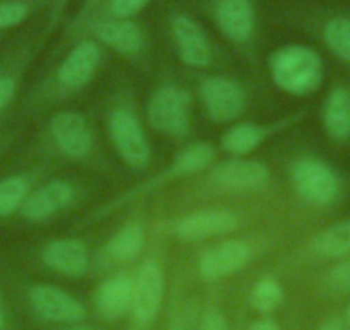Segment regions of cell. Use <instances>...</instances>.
I'll return each mask as SVG.
<instances>
[{
    "label": "cell",
    "mask_w": 350,
    "mask_h": 330,
    "mask_svg": "<svg viewBox=\"0 0 350 330\" xmlns=\"http://www.w3.org/2000/svg\"><path fill=\"white\" fill-rule=\"evenodd\" d=\"M271 74L282 90L292 95L314 92L323 79V64L316 52L306 47H287L271 59Z\"/></svg>",
    "instance_id": "obj_1"
},
{
    "label": "cell",
    "mask_w": 350,
    "mask_h": 330,
    "mask_svg": "<svg viewBox=\"0 0 350 330\" xmlns=\"http://www.w3.org/2000/svg\"><path fill=\"white\" fill-rule=\"evenodd\" d=\"M148 119L157 131L183 136L189 129V95L177 86L158 90L148 105Z\"/></svg>",
    "instance_id": "obj_2"
},
{
    "label": "cell",
    "mask_w": 350,
    "mask_h": 330,
    "mask_svg": "<svg viewBox=\"0 0 350 330\" xmlns=\"http://www.w3.org/2000/svg\"><path fill=\"white\" fill-rule=\"evenodd\" d=\"M295 191L311 205L332 203L338 194V179L328 165L319 160L306 158L295 164L292 170Z\"/></svg>",
    "instance_id": "obj_3"
},
{
    "label": "cell",
    "mask_w": 350,
    "mask_h": 330,
    "mask_svg": "<svg viewBox=\"0 0 350 330\" xmlns=\"http://www.w3.org/2000/svg\"><path fill=\"white\" fill-rule=\"evenodd\" d=\"M110 134L117 150L127 164L144 167L150 162V144L139 120L126 109H119L110 117Z\"/></svg>",
    "instance_id": "obj_4"
},
{
    "label": "cell",
    "mask_w": 350,
    "mask_h": 330,
    "mask_svg": "<svg viewBox=\"0 0 350 330\" xmlns=\"http://www.w3.org/2000/svg\"><path fill=\"white\" fill-rule=\"evenodd\" d=\"M163 299V274L153 262H148L139 268L134 281L133 312L143 323L157 318Z\"/></svg>",
    "instance_id": "obj_5"
},
{
    "label": "cell",
    "mask_w": 350,
    "mask_h": 330,
    "mask_svg": "<svg viewBox=\"0 0 350 330\" xmlns=\"http://www.w3.org/2000/svg\"><path fill=\"white\" fill-rule=\"evenodd\" d=\"M29 299L42 318L52 322H77L84 316V308L76 298L53 285L40 284L31 288Z\"/></svg>",
    "instance_id": "obj_6"
},
{
    "label": "cell",
    "mask_w": 350,
    "mask_h": 330,
    "mask_svg": "<svg viewBox=\"0 0 350 330\" xmlns=\"http://www.w3.org/2000/svg\"><path fill=\"white\" fill-rule=\"evenodd\" d=\"M204 105L215 120H232L244 109V93L241 86L227 77H211L203 83Z\"/></svg>",
    "instance_id": "obj_7"
},
{
    "label": "cell",
    "mask_w": 350,
    "mask_h": 330,
    "mask_svg": "<svg viewBox=\"0 0 350 330\" xmlns=\"http://www.w3.org/2000/svg\"><path fill=\"white\" fill-rule=\"evenodd\" d=\"M237 217L228 210H201L180 218L175 232L186 241H201L234 231Z\"/></svg>",
    "instance_id": "obj_8"
},
{
    "label": "cell",
    "mask_w": 350,
    "mask_h": 330,
    "mask_svg": "<svg viewBox=\"0 0 350 330\" xmlns=\"http://www.w3.org/2000/svg\"><path fill=\"white\" fill-rule=\"evenodd\" d=\"M251 258L247 244L242 241H225L211 248L203 258H201L200 270L203 277L218 279L228 274L241 270Z\"/></svg>",
    "instance_id": "obj_9"
},
{
    "label": "cell",
    "mask_w": 350,
    "mask_h": 330,
    "mask_svg": "<svg viewBox=\"0 0 350 330\" xmlns=\"http://www.w3.org/2000/svg\"><path fill=\"white\" fill-rule=\"evenodd\" d=\"M52 134L60 150L69 157H84L92 148V131L77 114L64 112L53 117Z\"/></svg>",
    "instance_id": "obj_10"
},
{
    "label": "cell",
    "mask_w": 350,
    "mask_h": 330,
    "mask_svg": "<svg viewBox=\"0 0 350 330\" xmlns=\"http://www.w3.org/2000/svg\"><path fill=\"white\" fill-rule=\"evenodd\" d=\"M213 177L218 184L234 190H254L270 179L267 165L256 160L221 162L215 167Z\"/></svg>",
    "instance_id": "obj_11"
},
{
    "label": "cell",
    "mask_w": 350,
    "mask_h": 330,
    "mask_svg": "<svg viewBox=\"0 0 350 330\" xmlns=\"http://www.w3.org/2000/svg\"><path fill=\"white\" fill-rule=\"evenodd\" d=\"M217 21L232 42H247L254 29V12L249 0H218Z\"/></svg>",
    "instance_id": "obj_12"
},
{
    "label": "cell",
    "mask_w": 350,
    "mask_h": 330,
    "mask_svg": "<svg viewBox=\"0 0 350 330\" xmlns=\"http://www.w3.org/2000/svg\"><path fill=\"white\" fill-rule=\"evenodd\" d=\"M174 35L183 60L189 66L204 67L211 60V47L200 26L186 16L174 21Z\"/></svg>",
    "instance_id": "obj_13"
},
{
    "label": "cell",
    "mask_w": 350,
    "mask_h": 330,
    "mask_svg": "<svg viewBox=\"0 0 350 330\" xmlns=\"http://www.w3.org/2000/svg\"><path fill=\"white\" fill-rule=\"evenodd\" d=\"M74 200V190L64 181H52L40 188L25 201L23 214L31 220H42L69 207Z\"/></svg>",
    "instance_id": "obj_14"
},
{
    "label": "cell",
    "mask_w": 350,
    "mask_h": 330,
    "mask_svg": "<svg viewBox=\"0 0 350 330\" xmlns=\"http://www.w3.org/2000/svg\"><path fill=\"white\" fill-rule=\"evenodd\" d=\"M43 260L53 270L77 277L88 270V251L76 239H59L43 250Z\"/></svg>",
    "instance_id": "obj_15"
},
{
    "label": "cell",
    "mask_w": 350,
    "mask_h": 330,
    "mask_svg": "<svg viewBox=\"0 0 350 330\" xmlns=\"http://www.w3.org/2000/svg\"><path fill=\"white\" fill-rule=\"evenodd\" d=\"M100 62V50L93 42L79 43L64 60L59 79L67 88H81L92 79Z\"/></svg>",
    "instance_id": "obj_16"
},
{
    "label": "cell",
    "mask_w": 350,
    "mask_h": 330,
    "mask_svg": "<svg viewBox=\"0 0 350 330\" xmlns=\"http://www.w3.org/2000/svg\"><path fill=\"white\" fill-rule=\"evenodd\" d=\"M134 282L127 277H116L107 281L96 294V306L105 318H119L133 308Z\"/></svg>",
    "instance_id": "obj_17"
},
{
    "label": "cell",
    "mask_w": 350,
    "mask_h": 330,
    "mask_svg": "<svg viewBox=\"0 0 350 330\" xmlns=\"http://www.w3.org/2000/svg\"><path fill=\"white\" fill-rule=\"evenodd\" d=\"M96 36L113 50L134 55L143 49V33L137 26L127 21H109L96 26Z\"/></svg>",
    "instance_id": "obj_18"
},
{
    "label": "cell",
    "mask_w": 350,
    "mask_h": 330,
    "mask_svg": "<svg viewBox=\"0 0 350 330\" xmlns=\"http://www.w3.org/2000/svg\"><path fill=\"white\" fill-rule=\"evenodd\" d=\"M325 126L329 136L345 140L350 136V92L335 88L325 102Z\"/></svg>",
    "instance_id": "obj_19"
},
{
    "label": "cell",
    "mask_w": 350,
    "mask_h": 330,
    "mask_svg": "<svg viewBox=\"0 0 350 330\" xmlns=\"http://www.w3.org/2000/svg\"><path fill=\"white\" fill-rule=\"evenodd\" d=\"M312 250L323 257H343L350 253V218L319 232L312 241Z\"/></svg>",
    "instance_id": "obj_20"
},
{
    "label": "cell",
    "mask_w": 350,
    "mask_h": 330,
    "mask_svg": "<svg viewBox=\"0 0 350 330\" xmlns=\"http://www.w3.org/2000/svg\"><path fill=\"white\" fill-rule=\"evenodd\" d=\"M144 242V231L139 224H131L124 227L116 238L110 241L109 251L116 260L126 262L137 257Z\"/></svg>",
    "instance_id": "obj_21"
},
{
    "label": "cell",
    "mask_w": 350,
    "mask_h": 330,
    "mask_svg": "<svg viewBox=\"0 0 350 330\" xmlns=\"http://www.w3.org/2000/svg\"><path fill=\"white\" fill-rule=\"evenodd\" d=\"M267 136V131L259 126H252V124H241L235 126L225 134L224 147L232 153H247V151L254 150L262 140Z\"/></svg>",
    "instance_id": "obj_22"
},
{
    "label": "cell",
    "mask_w": 350,
    "mask_h": 330,
    "mask_svg": "<svg viewBox=\"0 0 350 330\" xmlns=\"http://www.w3.org/2000/svg\"><path fill=\"white\" fill-rule=\"evenodd\" d=\"M215 150L211 144L208 143H198L184 150L179 155V158L174 164V174L177 176H187V174H194L203 170L204 167L211 164L213 160Z\"/></svg>",
    "instance_id": "obj_23"
},
{
    "label": "cell",
    "mask_w": 350,
    "mask_h": 330,
    "mask_svg": "<svg viewBox=\"0 0 350 330\" xmlns=\"http://www.w3.org/2000/svg\"><path fill=\"white\" fill-rule=\"evenodd\" d=\"M282 299H284V291L273 279H262L252 289L251 303L258 312H273L280 306Z\"/></svg>",
    "instance_id": "obj_24"
},
{
    "label": "cell",
    "mask_w": 350,
    "mask_h": 330,
    "mask_svg": "<svg viewBox=\"0 0 350 330\" xmlns=\"http://www.w3.org/2000/svg\"><path fill=\"white\" fill-rule=\"evenodd\" d=\"M325 38L329 49L340 59L350 62V21L349 19H332L325 26Z\"/></svg>",
    "instance_id": "obj_25"
},
{
    "label": "cell",
    "mask_w": 350,
    "mask_h": 330,
    "mask_svg": "<svg viewBox=\"0 0 350 330\" xmlns=\"http://www.w3.org/2000/svg\"><path fill=\"white\" fill-rule=\"evenodd\" d=\"M25 181L21 177H9V179L0 181V215H9L23 203L26 196Z\"/></svg>",
    "instance_id": "obj_26"
},
{
    "label": "cell",
    "mask_w": 350,
    "mask_h": 330,
    "mask_svg": "<svg viewBox=\"0 0 350 330\" xmlns=\"http://www.w3.org/2000/svg\"><path fill=\"white\" fill-rule=\"evenodd\" d=\"M26 16V8L21 2H2L0 4V29L21 23Z\"/></svg>",
    "instance_id": "obj_27"
},
{
    "label": "cell",
    "mask_w": 350,
    "mask_h": 330,
    "mask_svg": "<svg viewBox=\"0 0 350 330\" xmlns=\"http://www.w3.org/2000/svg\"><path fill=\"white\" fill-rule=\"evenodd\" d=\"M329 285L335 291H349L350 289V260L336 265L329 274Z\"/></svg>",
    "instance_id": "obj_28"
},
{
    "label": "cell",
    "mask_w": 350,
    "mask_h": 330,
    "mask_svg": "<svg viewBox=\"0 0 350 330\" xmlns=\"http://www.w3.org/2000/svg\"><path fill=\"white\" fill-rule=\"evenodd\" d=\"M148 0H112V12L119 18H129L146 5Z\"/></svg>",
    "instance_id": "obj_29"
},
{
    "label": "cell",
    "mask_w": 350,
    "mask_h": 330,
    "mask_svg": "<svg viewBox=\"0 0 350 330\" xmlns=\"http://www.w3.org/2000/svg\"><path fill=\"white\" fill-rule=\"evenodd\" d=\"M200 330H228L227 320L217 309H210L204 313L203 320H201Z\"/></svg>",
    "instance_id": "obj_30"
},
{
    "label": "cell",
    "mask_w": 350,
    "mask_h": 330,
    "mask_svg": "<svg viewBox=\"0 0 350 330\" xmlns=\"http://www.w3.org/2000/svg\"><path fill=\"white\" fill-rule=\"evenodd\" d=\"M12 95H14V81L9 77H0V109L8 105Z\"/></svg>",
    "instance_id": "obj_31"
},
{
    "label": "cell",
    "mask_w": 350,
    "mask_h": 330,
    "mask_svg": "<svg viewBox=\"0 0 350 330\" xmlns=\"http://www.w3.org/2000/svg\"><path fill=\"white\" fill-rule=\"evenodd\" d=\"M251 330H280L273 320H259V322L252 323Z\"/></svg>",
    "instance_id": "obj_32"
},
{
    "label": "cell",
    "mask_w": 350,
    "mask_h": 330,
    "mask_svg": "<svg viewBox=\"0 0 350 330\" xmlns=\"http://www.w3.org/2000/svg\"><path fill=\"white\" fill-rule=\"evenodd\" d=\"M319 330H343V325L338 322V320H329V322H326L325 325H321V329Z\"/></svg>",
    "instance_id": "obj_33"
},
{
    "label": "cell",
    "mask_w": 350,
    "mask_h": 330,
    "mask_svg": "<svg viewBox=\"0 0 350 330\" xmlns=\"http://www.w3.org/2000/svg\"><path fill=\"white\" fill-rule=\"evenodd\" d=\"M5 320H4V312H2V305H0V330L4 329Z\"/></svg>",
    "instance_id": "obj_34"
},
{
    "label": "cell",
    "mask_w": 350,
    "mask_h": 330,
    "mask_svg": "<svg viewBox=\"0 0 350 330\" xmlns=\"http://www.w3.org/2000/svg\"><path fill=\"white\" fill-rule=\"evenodd\" d=\"M69 330H95V329H92V327H72V329Z\"/></svg>",
    "instance_id": "obj_35"
},
{
    "label": "cell",
    "mask_w": 350,
    "mask_h": 330,
    "mask_svg": "<svg viewBox=\"0 0 350 330\" xmlns=\"http://www.w3.org/2000/svg\"><path fill=\"white\" fill-rule=\"evenodd\" d=\"M349 320H350V308H349Z\"/></svg>",
    "instance_id": "obj_36"
}]
</instances>
